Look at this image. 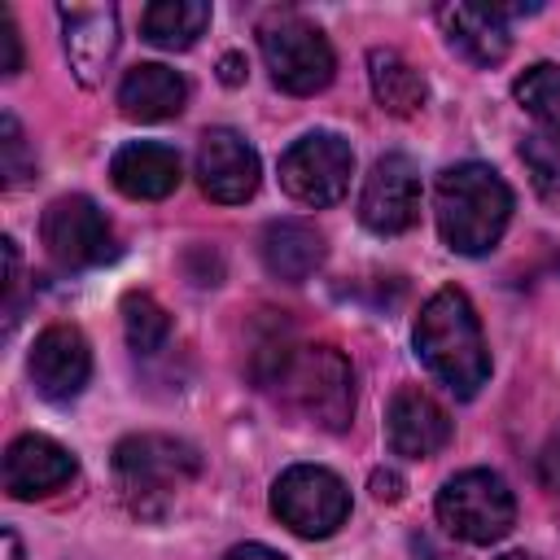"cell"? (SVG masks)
<instances>
[{"label":"cell","instance_id":"cell-8","mask_svg":"<svg viewBox=\"0 0 560 560\" xmlns=\"http://www.w3.org/2000/svg\"><path fill=\"white\" fill-rule=\"evenodd\" d=\"M350 171H354V149L337 131H306L280 153V188L315 210L346 197Z\"/></svg>","mask_w":560,"mask_h":560},{"label":"cell","instance_id":"cell-30","mask_svg":"<svg viewBox=\"0 0 560 560\" xmlns=\"http://www.w3.org/2000/svg\"><path fill=\"white\" fill-rule=\"evenodd\" d=\"M241 70H245V61H241V57H236V52H228V57H223V61H219V79H223V83H228V88H236V83H241V79H245V74H241Z\"/></svg>","mask_w":560,"mask_h":560},{"label":"cell","instance_id":"cell-27","mask_svg":"<svg viewBox=\"0 0 560 560\" xmlns=\"http://www.w3.org/2000/svg\"><path fill=\"white\" fill-rule=\"evenodd\" d=\"M538 472H542V486L560 494V438H551V446L542 451V459H538Z\"/></svg>","mask_w":560,"mask_h":560},{"label":"cell","instance_id":"cell-20","mask_svg":"<svg viewBox=\"0 0 560 560\" xmlns=\"http://www.w3.org/2000/svg\"><path fill=\"white\" fill-rule=\"evenodd\" d=\"M368 83H372L376 105H381L385 114H394V118L416 114V109L424 105V96H429L420 70H416L402 52H394V48H372V52H368Z\"/></svg>","mask_w":560,"mask_h":560},{"label":"cell","instance_id":"cell-31","mask_svg":"<svg viewBox=\"0 0 560 560\" xmlns=\"http://www.w3.org/2000/svg\"><path fill=\"white\" fill-rule=\"evenodd\" d=\"M0 538H4V560H22V542H18V534H13V529H4Z\"/></svg>","mask_w":560,"mask_h":560},{"label":"cell","instance_id":"cell-17","mask_svg":"<svg viewBox=\"0 0 560 560\" xmlns=\"http://www.w3.org/2000/svg\"><path fill=\"white\" fill-rule=\"evenodd\" d=\"M109 179L131 201H162L179 188V153L158 140H131L109 158Z\"/></svg>","mask_w":560,"mask_h":560},{"label":"cell","instance_id":"cell-26","mask_svg":"<svg viewBox=\"0 0 560 560\" xmlns=\"http://www.w3.org/2000/svg\"><path fill=\"white\" fill-rule=\"evenodd\" d=\"M18 70H22V35L9 9H0V74H18Z\"/></svg>","mask_w":560,"mask_h":560},{"label":"cell","instance_id":"cell-24","mask_svg":"<svg viewBox=\"0 0 560 560\" xmlns=\"http://www.w3.org/2000/svg\"><path fill=\"white\" fill-rule=\"evenodd\" d=\"M31 175H35V158L26 149V136H22L18 118L4 114L0 118V179H4V188H22Z\"/></svg>","mask_w":560,"mask_h":560},{"label":"cell","instance_id":"cell-15","mask_svg":"<svg viewBox=\"0 0 560 560\" xmlns=\"http://www.w3.org/2000/svg\"><path fill=\"white\" fill-rule=\"evenodd\" d=\"M66 31V57L83 88H92L118 52V9L114 4H61L57 9Z\"/></svg>","mask_w":560,"mask_h":560},{"label":"cell","instance_id":"cell-11","mask_svg":"<svg viewBox=\"0 0 560 560\" xmlns=\"http://www.w3.org/2000/svg\"><path fill=\"white\" fill-rule=\"evenodd\" d=\"M258 153L232 127H210L197 140V184L219 206H241L258 192Z\"/></svg>","mask_w":560,"mask_h":560},{"label":"cell","instance_id":"cell-29","mask_svg":"<svg viewBox=\"0 0 560 560\" xmlns=\"http://www.w3.org/2000/svg\"><path fill=\"white\" fill-rule=\"evenodd\" d=\"M223 560H289V556H280V551H271V547H262V542H236Z\"/></svg>","mask_w":560,"mask_h":560},{"label":"cell","instance_id":"cell-12","mask_svg":"<svg viewBox=\"0 0 560 560\" xmlns=\"http://www.w3.org/2000/svg\"><path fill=\"white\" fill-rule=\"evenodd\" d=\"M26 372H31V385L39 398L48 402H70L83 394L88 376H92V350H88V337L74 328V324H48L35 346H31V359H26Z\"/></svg>","mask_w":560,"mask_h":560},{"label":"cell","instance_id":"cell-4","mask_svg":"<svg viewBox=\"0 0 560 560\" xmlns=\"http://www.w3.org/2000/svg\"><path fill=\"white\" fill-rule=\"evenodd\" d=\"M201 455L171 433H131L114 446V486L136 516H162L166 503L197 481Z\"/></svg>","mask_w":560,"mask_h":560},{"label":"cell","instance_id":"cell-7","mask_svg":"<svg viewBox=\"0 0 560 560\" xmlns=\"http://www.w3.org/2000/svg\"><path fill=\"white\" fill-rule=\"evenodd\" d=\"M271 512L298 538H328L350 516V490L332 468L293 464L271 486Z\"/></svg>","mask_w":560,"mask_h":560},{"label":"cell","instance_id":"cell-6","mask_svg":"<svg viewBox=\"0 0 560 560\" xmlns=\"http://www.w3.org/2000/svg\"><path fill=\"white\" fill-rule=\"evenodd\" d=\"M433 508H438V521L446 534L477 542V547L499 542L516 525V494L490 468H464V472L446 477Z\"/></svg>","mask_w":560,"mask_h":560},{"label":"cell","instance_id":"cell-18","mask_svg":"<svg viewBox=\"0 0 560 560\" xmlns=\"http://www.w3.org/2000/svg\"><path fill=\"white\" fill-rule=\"evenodd\" d=\"M258 254H262V267L284 280V284H302L319 271L324 262V236L315 223L306 219H271L262 228V241H258Z\"/></svg>","mask_w":560,"mask_h":560},{"label":"cell","instance_id":"cell-28","mask_svg":"<svg viewBox=\"0 0 560 560\" xmlns=\"http://www.w3.org/2000/svg\"><path fill=\"white\" fill-rule=\"evenodd\" d=\"M372 494L381 499V503H398L402 499V477L398 472H372Z\"/></svg>","mask_w":560,"mask_h":560},{"label":"cell","instance_id":"cell-13","mask_svg":"<svg viewBox=\"0 0 560 560\" xmlns=\"http://www.w3.org/2000/svg\"><path fill=\"white\" fill-rule=\"evenodd\" d=\"M451 416L438 398H429L416 385H398L385 407V438L389 451L402 459H429L451 442Z\"/></svg>","mask_w":560,"mask_h":560},{"label":"cell","instance_id":"cell-25","mask_svg":"<svg viewBox=\"0 0 560 560\" xmlns=\"http://www.w3.org/2000/svg\"><path fill=\"white\" fill-rule=\"evenodd\" d=\"M521 158L534 166V184H538V192H542L547 201H556V206H560V149H556V153H547L538 140H529V144L521 149Z\"/></svg>","mask_w":560,"mask_h":560},{"label":"cell","instance_id":"cell-2","mask_svg":"<svg viewBox=\"0 0 560 560\" xmlns=\"http://www.w3.org/2000/svg\"><path fill=\"white\" fill-rule=\"evenodd\" d=\"M433 214H438V236L455 254H490L512 219V188L503 175L486 162H455L438 175L433 188Z\"/></svg>","mask_w":560,"mask_h":560},{"label":"cell","instance_id":"cell-10","mask_svg":"<svg viewBox=\"0 0 560 560\" xmlns=\"http://www.w3.org/2000/svg\"><path fill=\"white\" fill-rule=\"evenodd\" d=\"M420 214V171L407 153H385L372 162L359 192V223L376 236H398Z\"/></svg>","mask_w":560,"mask_h":560},{"label":"cell","instance_id":"cell-14","mask_svg":"<svg viewBox=\"0 0 560 560\" xmlns=\"http://www.w3.org/2000/svg\"><path fill=\"white\" fill-rule=\"evenodd\" d=\"M74 472H79V459L44 433H22L4 451V490L13 499H44L70 486Z\"/></svg>","mask_w":560,"mask_h":560},{"label":"cell","instance_id":"cell-19","mask_svg":"<svg viewBox=\"0 0 560 560\" xmlns=\"http://www.w3.org/2000/svg\"><path fill=\"white\" fill-rule=\"evenodd\" d=\"M188 101V83L179 70L162 66V61H144V66H131L118 83V109L131 118V122H162V118H175Z\"/></svg>","mask_w":560,"mask_h":560},{"label":"cell","instance_id":"cell-1","mask_svg":"<svg viewBox=\"0 0 560 560\" xmlns=\"http://www.w3.org/2000/svg\"><path fill=\"white\" fill-rule=\"evenodd\" d=\"M411 346H416L420 363L455 398H472L490 381V350H486L481 319H477L468 293L455 289V284L438 289L420 306L416 328H411Z\"/></svg>","mask_w":560,"mask_h":560},{"label":"cell","instance_id":"cell-21","mask_svg":"<svg viewBox=\"0 0 560 560\" xmlns=\"http://www.w3.org/2000/svg\"><path fill=\"white\" fill-rule=\"evenodd\" d=\"M210 26V4L206 0H158L140 13V31L153 48L179 52L192 48Z\"/></svg>","mask_w":560,"mask_h":560},{"label":"cell","instance_id":"cell-3","mask_svg":"<svg viewBox=\"0 0 560 560\" xmlns=\"http://www.w3.org/2000/svg\"><path fill=\"white\" fill-rule=\"evenodd\" d=\"M262 385L276 389L293 416L328 433H341L354 416V372L332 346H280L262 372Z\"/></svg>","mask_w":560,"mask_h":560},{"label":"cell","instance_id":"cell-22","mask_svg":"<svg viewBox=\"0 0 560 560\" xmlns=\"http://www.w3.org/2000/svg\"><path fill=\"white\" fill-rule=\"evenodd\" d=\"M521 109L542 127V136L560 149V66L556 61H534L516 83H512Z\"/></svg>","mask_w":560,"mask_h":560},{"label":"cell","instance_id":"cell-9","mask_svg":"<svg viewBox=\"0 0 560 560\" xmlns=\"http://www.w3.org/2000/svg\"><path fill=\"white\" fill-rule=\"evenodd\" d=\"M39 241H44L48 258L66 271L96 267L114 254V228H109L105 210L83 192H66V197L48 201V210L39 214Z\"/></svg>","mask_w":560,"mask_h":560},{"label":"cell","instance_id":"cell-32","mask_svg":"<svg viewBox=\"0 0 560 560\" xmlns=\"http://www.w3.org/2000/svg\"><path fill=\"white\" fill-rule=\"evenodd\" d=\"M499 560H534V556H525V551H508V556H499Z\"/></svg>","mask_w":560,"mask_h":560},{"label":"cell","instance_id":"cell-23","mask_svg":"<svg viewBox=\"0 0 560 560\" xmlns=\"http://www.w3.org/2000/svg\"><path fill=\"white\" fill-rule=\"evenodd\" d=\"M122 332H127V346L136 354H158L171 337V315L162 311V302L153 293H127L122 298Z\"/></svg>","mask_w":560,"mask_h":560},{"label":"cell","instance_id":"cell-16","mask_svg":"<svg viewBox=\"0 0 560 560\" xmlns=\"http://www.w3.org/2000/svg\"><path fill=\"white\" fill-rule=\"evenodd\" d=\"M438 26L446 44L472 66H499L512 52L508 13L499 4H442Z\"/></svg>","mask_w":560,"mask_h":560},{"label":"cell","instance_id":"cell-5","mask_svg":"<svg viewBox=\"0 0 560 560\" xmlns=\"http://www.w3.org/2000/svg\"><path fill=\"white\" fill-rule=\"evenodd\" d=\"M258 52H262L271 83L289 96L324 92L332 83V70H337L328 35L298 13H271L258 26Z\"/></svg>","mask_w":560,"mask_h":560}]
</instances>
